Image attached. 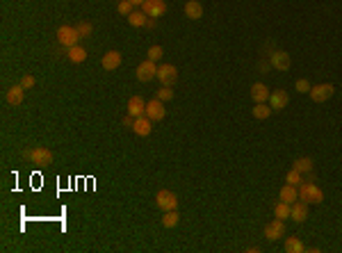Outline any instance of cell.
Masks as SVG:
<instances>
[{"mask_svg":"<svg viewBox=\"0 0 342 253\" xmlns=\"http://www.w3.org/2000/svg\"><path fill=\"white\" fill-rule=\"evenodd\" d=\"M274 110H272V105H265V103H256V105H253V110H251V114L256 119H269V114H272Z\"/></svg>","mask_w":342,"mask_h":253,"instance_id":"603a6c76","label":"cell"},{"mask_svg":"<svg viewBox=\"0 0 342 253\" xmlns=\"http://www.w3.org/2000/svg\"><path fill=\"white\" fill-rule=\"evenodd\" d=\"M285 251L288 253H304L306 247L299 237H288V240H285Z\"/></svg>","mask_w":342,"mask_h":253,"instance_id":"7402d4cb","label":"cell"},{"mask_svg":"<svg viewBox=\"0 0 342 253\" xmlns=\"http://www.w3.org/2000/svg\"><path fill=\"white\" fill-rule=\"evenodd\" d=\"M162 226L165 228H173V226H178V221H180V217H178V212L176 210H167L165 215H162Z\"/></svg>","mask_w":342,"mask_h":253,"instance_id":"d4e9b609","label":"cell"},{"mask_svg":"<svg viewBox=\"0 0 342 253\" xmlns=\"http://www.w3.org/2000/svg\"><path fill=\"white\" fill-rule=\"evenodd\" d=\"M269 105L272 110H285L288 108V92L285 89H276L269 94Z\"/></svg>","mask_w":342,"mask_h":253,"instance_id":"4fadbf2b","label":"cell"},{"mask_svg":"<svg viewBox=\"0 0 342 253\" xmlns=\"http://www.w3.org/2000/svg\"><path fill=\"white\" fill-rule=\"evenodd\" d=\"M91 30H94V27H91L89 23H80V25H78V32H80V37H89Z\"/></svg>","mask_w":342,"mask_h":253,"instance_id":"836d02e7","label":"cell"},{"mask_svg":"<svg viewBox=\"0 0 342 253\" xmlns=\"http://www.w3.org/2000/svg\"><path fill=\"white\" fill-rule=\"evenodd\" d=\"M185 16L192 18V21H198V18L203 16V5H201L198 0H187V5H185Z\"/></svg>","mask_w":342,"mask_h":253,"instance_id":"e0dca14e","label":"cell"},{"mask_svg":"<svg viewBox=\"0 0 342 253\" xmlns=\"http://www.w3.org/2000/svg\"><path fill=\"white\" fill-rule=\"evenodd\" d=\"M80 32H78V27L73 25H62L57 30V41L64 46V48H71V46H78V41H80Z\"/></svg>","mask_w":342,"mask_h":253,"instance_id":"3957f363","label":"cell"},{"mask_svg":"<svg viewBox=\"0 0 342 253\" xmlns=\"http://www.w3.org/2000/svg\"><path fill=\"white\" fill-rule=\"evenodd\" d=\"M333 92H336V87L333 85H317V87H313L308 94L315 103H324V101H329V98L333 96Z\"/></svg>","mask_w":342,"mask_h":253,"instance_id":"30bf717a","label":"cell"},{"mask_svg":"<svg viewBox=\"0 0 342 253\" xmlns=\"http://www.w3.org/2000/svg\"><path fill=\"white\" fill-rule=\"evenodd\" d=\"M133 130H135V135H139V137H149L151 130H153V121H151L146 114H142V117L135 119Z\"/></svg>","mask_w":342,"mask_h":253,"instance_id":"7c38bea8","label":"cell"},{"mask_svg":"<svg viewBox=\"0 0 342 253\" xmlns=\"http://www.w3.org/2000/svg\"><path fill=\"white\" fill-rule=\"evenodd\" d=\"M69 50V62H73V64H82L87 59V50L82 48V46H71V48H66Z\"/></svg>","mask_w":342,"mask_h":253,"instance_id":"44dd1931","label":"cell"},{"mask_svg":"<svg viewBox=\"0 0 342 253\" xmlns=\"http://www.w3.org/2000/svg\"><path fill=\"white\" fill-rule=\"evenodd\" d=\"M251 98L256 103H267L269 101V89L262 82H256V85H251Z\"/></svg>","mask_w":342,"mask_h":253,"instance_id":"ac0fdd59","label":"cell"},{"mask_svg":"<svg viewBox=\"0 0 342 253\" xmlns=\"http://www.w3.org/2000/svg\"><path fill=\"white\" fill-rule=\"evenodd\" d=\"M278 199H281V201H285V203H290V205H292L294 201L299 199V189L294 187V185H285V187L281 189V194H278Z\"/></svg>","mask_w":342,"mask_h":253,"instance_id":"ffe728a7","label":"cell"},{"mask_svg":"<svg viewBox=\"0 0 342 253\" xmlns=\"http://www.w3.org/2000/svg\"><path fill=\"white\" fill-rule=\"evenodd\" d=\"M128 114L130 117H142V114H146V101L142 96H133L128 101Z\"/></svg>","mask_w":342,"mask_h":253,"instance_id":"9a60e30c","label":"cell"},{"mask_svg":"<svg viewBox=\"0 0 342 253\" xmlns=\"http://www.w3.org/2000/svg\"><path fill=\"white\" fill-rule=\"evenodd\" d=\"M265 237H267L269 242H276V240L285 237V224H283V219L269 221L267 226H265Z\"/></svg>","mask_w":342,"mask_h":253,"instance_id":"52a82bcc","label":"cell"},{"mask_svg":"<svg viewBox=\"0 0 342 253\" xmlns=\"http://www.w3.org/2000/svg\"><path fill=\"white\" fill-rule=\"evenodd\" d=\"M294 169L301 173H310L313 171V160H310V157H297V160H294Z\"/></svg>","mask_w":342,"mask_h":253,"instance_id":"4316f807","label":"cell"},{"mask_svg":"<svg viewBox=\"0 0 342 253\" xmlns=\"http://www.w3.org/2000/svg\"><path fill=\"white\" fill-rule=\"evenodd\" d=\"M155 76H158V66H155V62H151V59H146V62H142V64L137 66L139 82H149V80H153Z\"/></svg>","mask_w":342,"mask_h":253,"instance_id":"9c48e42d","label":"cell"},{"mask_svg":"<svg viewBox=\"0 0 342 253\" xmlns=\"http://www.w3.org/2000/svg\"><path fill=\"white\" fill-rule=\"evenodd\" d=\"M23 89L21 85H16V87H11V89H7V94H5V98H7V103L9 105H21L23 103Z\"/></svg>","mask_w":342,"mask_h":253,"instance_id":"d6986e66","label":"cell"},{"mask_svg":"<svg viewBox=\"0 0 342 253\" xmlns=\"http://www.w3.org/2000/svg\"><path fill=\"white\" fill-rule=\"evenodd\" d=\"M294 89H297V92H301V94H308L310 89H313V87H310L308 80H304V78H301V80L294 82Z\"/></svg>","mask_w":342,"mask_h":253,"instance_id":"1f68e13d","label":"cell"},{"mask_svg":"<svg viewBox=\"0 0 342 253\" xmlns=\"http://www.w3.org/2000/svg\"><path fill=\"white\" fill-rule=\"evenodd\" d=\"M133 124H135V117H130V114L123 119V126H126V128H133Z\"/></svg>","mask_w":342,"mask_h":253,"instance_id":"e575fe53","label":"cell"},{"mask_svg":"<svg viewBox=\"0 0 342 253\" xmlns=\"http://www.w3.org/2000/svg\"><path fill=\"white\" fill-rule=\"evenodd\" d=\"M290 215H292V205L285 203V201L276 203V208H274V217H276V219H288Z\"/></svg>","mask_w":342,"mask_h":253,"instance_id":"484cf974","label":"cell"},{"mask_svg":"<svg viewBox=\"0 0 342 253\" xmlns=\"http://www.w3.org/2000/svg\"><path fill=\"white\" fill-rule=\"evenodd\" d=\"M158 98H160V101H171V98H173V89H171V85H162V89L158 92Z\"/></svg>","mask_w":342,"mask_h":253,"instance_id":"4dcf8cb0","label":"cell"},{"mask_svg":"<svg viewBox=\"0 0 342 253\" xmlns=\"http://www.w3.org/2000/svg\"><path fill=\"white\" fill-rule=\"evenodd\" d=\"M290 219H294L297 224H301V221L308 219V203H306V201H294V203H292V215H290Z\"/></svg>","mask_w":342,"mask_h":253,"instance_id":"5bb4252c","label":"cell"},{"mask_svg":"<svg viewBox=\"0 0 342 253\" xmlns=\"http://www.w3.org/2000/svg\"><path fill=\"white\" fill-rule=\"evenodd\" d=\"M121 66V53L119 50H110V53H105V57H103V69L105 71H114Z\"/></svg>","mask_w":342,"mask_h":253,"instance_id":"2e32d148","label":"cell"},{"mask_svg":"<svg viewBox=\"0 0 342 253\" xmlns=\"http://www.w3.org/2000/svg\"><path fill=\"white\" fill-rule=\"evenodd\" d=\"M142 11L149 18H160L167 14V2L165 0H146L144 5H142Z\"/></svg>","mask_w":342,"mask_h":253,"instance_id":"5b68a950","label":"cell"},{"mask_svg":"<svg viewBox=\"0 0 342 253\" xmlns=\"http://www.w3.org/2000/svg\"><path fill=\"white\" fill-rule=\"evenodd\" d=\"M128 23H130L133 27H144L146 23H149V16H146V14H144L142 9H139V11H133V14L128 16Z\"/></svg>","mask_w":342,"mask_h":253,"instance_id":"cb8c5ba5","label":"cell"},{"mask_svg":"<svg viewBox=\"0 0 342 253\" xmlns=\"http://www.w3.org/2000/svg\"><path fill=\"white\" fill-rule=\"evenodd\" d=\"M155 203H158V208H160L162 212L178 210V196L173 194V192H169V189H160L158 196H155Z\"/></svg>","mask_w":342,"mask_h":253,"instance_id":"277c9868","label":"cell"},{"mask_svg":"<svg viewBox=\"0 0 342 253\" xmlns=\"http://www.w3.org/2000/svg\"><path fill=\"white\" fill-rule=\"evenodd\" d=\"M149 59L151 62H160L162 59V55H165V50H162V46H153V48H149Z\"/></svg>","mask_w":342,"mask_h":253,"instance_id":"f546056e","label":"cell"},{"mask_svg":"<svg viewBox=\"0 0 342 253\" xmlns=\"http://www.w3.org/2000/svg\"><path fill=\"white\" fill-rule=\"evenodd\" d=\"M130 2H133L135 7H142V5H144V2H146V0H130Z\"/></svg>","mask_w":342,"mask_h":253,"instance_id":"d590c367","label":"cell"},{"mask_svg":"<svg viewBox=\"0 0 342 253\" xmlns=\"http://www.w3.org/2000/svg\"><path fill=\"white\" fill-rule=\"evenodd\" d=\"M133 2H130V0H121V2H119V7H117V9H119V14H121V16H130V14H133Z\"/></svg>","mask_w":342,"mask_h":253,"instance_id":"f1b7e54d","label":"cell"},{"mask_svg":"<svg viewBox=\"0 0 342 253\" xmlns=\"http://www.w3.org/2000/svg\"><path fill=\"white\" fill-rule=\"evenodd\" d=\"M269 64H272L276 71H288L290 64H292V59H290L288 53H283V50H276V53L269 55Z\"/></svg>","mask_w":342,"mask_h":253,"instance_id":"8fae6325","label":"cell"},{"mask_svg":"<svg viewBox=\"0 0 342 253\" xmlns=\"http://www.w3.org/2000/svg\"><path fill=\"white\" fill-rule=\"evenodd\" d=\"M23 157H25V160H30L32 164H39V167H46V164H50V162L55 160L53 151H48V148H41V146L23 151Z\"/></svg>","mask_w":342,"mask_h":253,"instance_id":"6da1fadb","label":"cell"},{"mask_svg":"<svg viewBox=\"0 0 342 253\" xmlns=\"http://www.w3.org/2000/svg\"><path fill=\"white\" fill-rule=\"evenodd\" d=\"M34 85H37L34 76H23V78H21V87H23V89H32Z\"/></svg>","mask_w":342,"mask_h":253,"instance_id":"d6a6232c","label":"cell"},{"mask_svg":"<svg viewBox=\"0 0 342 253\" xmlns=\"http://www.w3.org/2000/svg\"><path fill=\"white\" fill-rule=\"evenodd\" d=\"M299 199L306 203H322L324 201V192L317 187L315 183H301L299 185Z\"/></svg>","mask_w":342,"mask_h":253,"instance_id":"7a4b0ae2","label":"cell"},{"mask_svg":"<svg viewBox=\"0 0 342 253\" xmlns=\"http://www.w3.org/2000/svg\"><path fill=\"white\" fill-rule=\"evenodd\" d=\"M158 80L162 82V85H173V82L178 80V69L173 64H160V69H158Z\"/></svg>","mask_w":342,"mask_h":253,"instance_id":"ba28073f","label":"cell"},{"mask_svg":"<svg viewBox=\"0 0 342 253\" xmlns=\"http://www.w3.org/2000/svg\"><path fill=\"white\" fill-rule=\"evenodd\" d=\"M285 183L288 185H294V187H299L304 180H301V171H297V169L292 167V171H288V176H285Z\"/></svg>","mask_w":342,"mask_h":253,"instance_id":"83f0119b","label":"cell"},{"mask_svg":"<svg viewBox=\"0 0 342 253\" xmlns=\"http://www.w3.org/2000/svg\"><path fill=\"white\" fill-rule=\"evenodd\" d=\"M165 114H167L165 101H160L158 96H155L153 101L146 103V117H149L151 121H162V119H165Z\"/></svg>","mask_w":342,"mask_h":253,"instance_id":"8992f818","label":"cell"}]
</instances>
